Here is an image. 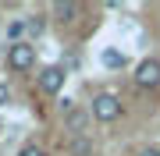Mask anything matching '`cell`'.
I'll list each match as a JSON object with an SVG mask.
<instances>
[{"label": "cell", "instance_id": "cell-1", "mask_svg": "<svg viewBox=\"0 0 160 156\" xmlns=\"http://www.w3.org/2000/svg\"><path fill=\"white\" fill-rule=\"evenodd\" d=\"M61 117H64V131H68V139L89 135V124H92V114H89V106L75 103V99H61Z\"/></svg>", "mask_w": 160, "mask_h": 156}, {"label": "cell", "instance_id": "cell-2", "mask_svg": "<svg viewBox=\"0 0 160 156\" xmlns=\"http://www.w3.org/2000/svg\"><path fill=\"white\" fill-rule=\"evenodd\" d=\"M89 114H92V121L96 124H114L121 114H125V103L114 96V92H96L92 96V103H89Z\"/></svg>", "mask_w": 160, "mask_h": 156}, {"label": "cell", "instance_id": "cell-3", "mask_svg": "<svg viewBox=\"0 0 160 156\" xmlns=\"http://www.w3.org/2000/svg\"><path fill=\"white\" fill-rule=\"evenodd\" d=\"M132 82L142 92H157L160 89V57H142L135 64V71H132Z\"/></svg>", "mask_w": 160, "mask_h": 156}, {"label": "cell", "instance_id": "cell-4", "mask_svg": "<svg viewBox=\"0 0 160 156\" xmlns=\"http://www.w3.org/2000/svg\"><path fill=\"white\" fill-rule=\"evenodd\" d=\"M7 68L14 71V75H25V71L36 68V43H11L7 46Z\"/></svg>", "mask_w": 160, "mask_h": 156}, {"label": "cell", "instance_id": "cell-5", "mask_svg": "<svg viewBox=\"0 0 160 156\" xmlns=\"http://www.w3.org/2000/svg\"><path fill=\"white\" fill-rule=\"evenodd\" d=\"M64 82H68V71H64V64H46V68L36 75V85H39L43 96H61Z\"/></svg>", "mask_w": 160, "mask_h": 156}, {"label": "cell", "instance_id": "cell-6", "mask_svg": "<svg viewBox=\"0 0 160 156\" xmlns=\"http://www.w3.org/2000/svg\"><path fill=\"white\" fill-rule=\"evenodd\" d=\"M50 14L57 18V21H64V25H75L78 14H82V4L78 0H57V4L50 7Z\"/></svg>", "mask_w": 160, "mask_h": 156}, {"label": "cell", "instance_id": "cell-7", "mask_svg": "<svg viewBox=\"0 0 160 156\" xmlns=\"http://www.w3.org/2000/svg\"><path fill=\"white\" fill-rule=\"evenodd\" d=\"M68 156H96V142H92L89 135L68 139Z\"/></svg>", "mask_w": 160, "mask_h": 156}, {"label": "cell", "instance_id": "cell-8", "mask_svg": "<svg viewBox=\"0 0 160 156\" xmlns=\"http://www.w3.org/2000/svg\"><path fill=\"white\" fill-rule=\"evenodd\" d=\"M25 32H29V21H25V18H18V21L7 25V39L11 43H25Z\"/></svg>", "mask_w": 160, "mask_h": 156}, {"label": "cell", "instance_id": "cell-9", "mask_svg": "<svg viewBox=\"0 0 160 156\" xmlns=\"http://www.w3.org/2000/svg\"><path fill=\"white\" fill-rule=\"evenodd\" d=\"M29 21V43L36 39V35H43L46 32V21H43V14H32V18H25Z\"/></svg>", "mask_w": 160, "mask_h": 156}, {"label": "cell", "instance_id": "cell-10", "mask_svg": "<svg viewBox=\"0 0 160 156\" xmlns=\"http://www.w3.org/2000/svg\"><path fill=\"white\" fill-rule=\"evenodd\" d=\"M18 156H46V149H43V145H36V142H25L22 149H18Z\"/></svg>", "mask_w": 160, "mask_h": 156}, {"label": "cell", "instance_id": "cell-11", "mask_svg": "<svg viewBox=\"0 0 160 156\" xmlns=\"http://www.w3.org/2000/svg\"><path fill=\"white\" fill-rule=\"evenodd\" d=\"M135 156H160V145H153V142H149V145H142Z\"/></svg>", "mask_w": 160, "mask_h": 156}, {"label": "cell", "instance_id": "cell-12", "mask_svg": "<svg viewBox=\"0 0 160 156\" xmlns=\"http://www.w3.org/2000/svg\"><path fill=\"white\" fill-rule=\"evenodd\" d=\"M11 103V89H7V82H0V106Z\"/></svg>", "mask_w": 160, "mask_h": 156}]
</instances>
